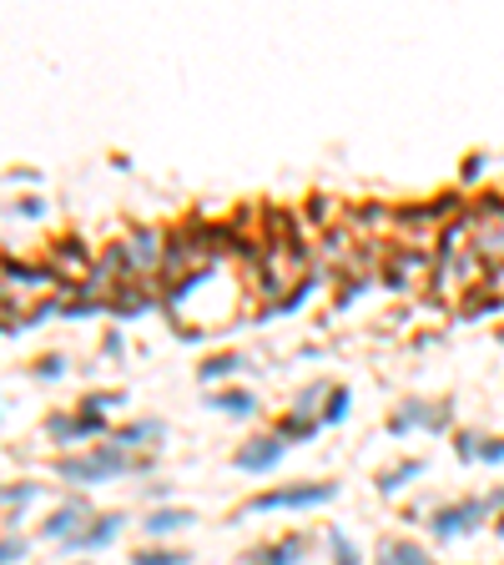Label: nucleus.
<instances>
[{
	"instance_id": "obj_1",
	"label": "nucleus",
	"mask_w": 504,
	"mask_h": 565,
	"mask_svg": "<svg viewBox=\"0 0 504 565\" xmlns=\"http://www.w3.org/2000/svg\"><path fill=\"white\" fill-rule=\"evenodd\" d=\"M146 459H132L121 445H101L91 455H66L56 459V475L72 485H101V480H121V475H142Z\"/></svg>"
},
{
	"instance_id": "obj_2",
	"label": "nucleus",
	"mask_w": 504,
	"mask_h": 565,
	"mask_svg": "<svg viewBox=\"0 0 504 565\" xmlns=\"http://www.w3.org/2000/svg\"><path fill=\"white\" fill-rule=\"evenodd\" d=\"M338 500V485L333 480H303V485H283V490H263L252 495L242 515H277V510H318V506H333Z\"/></svg>"
},
{
	"instance_id": "obj_3",
	"label": "nucleus",
	"mask_w": 504,
	"mask_h": 565,
	"mask_svg": "<svg viewBox=\"0 0 504 565\" xmlns=\"http://www.w3.org/2000/svg\"><path fill=\"white\" fill-rule=\"evenodd\" d=\"M500 506L504 510V490L500 495H469V500H449V506H439L429 515V535L434 541H459V535H469V530H480L484 515Z\"/></svg>"
},
{
	"instance_id": "obj_4",
	"label": "nucleus",
	"mask_w": 504,
	"mask_h": 565,
	"mask_svg": "<svg viewBox=\"0 0 504 565\" xmlns=\"http://www.w3.org/2000/svg\"><path fill=\"white\" fill-rule=\"evenodd\" d=\"M414 430H429V434H445L449 430V404H424V399H404L388 420V434H414Z\"/></svg>"
},
{
	"instance_id": "obj_5",
	"label": "nucleus",
	"mask_w": 504,
	"mask_h": 565,
	"mask_svg": "<svg viewBox=\"0 0 504 565\" xmlns=\"http://www.w3.org/2000/svg\"><path fill=\"white\" fill-rule=\"evenodd\" d=\"M283 455H288V439H283V434H263V439H248V445L232 455V465H238L242 475H267V469L283 465Z\"/></svg>"
},
{
	"instance_id": "obj_6",
	"label": "nucleus",
	"mask_w": 504,
	"mask_h": 565,
	"mask_svg": "<svg viewBox=\"0 0 504 565\" xmlns=\"http://www.w3.org/2000/svg\"><path fill=\"white\" fill-rule=\"evenodd\" d=\"M91 520H97V515H91V506H86V500H66V506H61L56 515L41 525V535H46V541H56L61 551H66V545H72L86 525H91Z\"/></svg>"
},
{
	"instance_id": "obj_7",
	"label": "nucleus",
	"mask_w": 504,
	"mask_h": 565,
	"mask_svg": "<svg viewBox=\"0 0 504 565\" xmlns=\"http://www.w3.org/2000/svg\"><path fill=\"white\" fill-rule=\"evenodd\" d=\"M46 434L51 439H61V445H72V439H91V434H107V414H51L46 420Z\"/></svg>"
},
{
	"instance_id": "obj_8",
	"label": "nucleus",
	"mask_w": 504,
	"mask_h": 565,
	"mask_svg": "<svg viewBox=\"0 0 504 565\" xmlns=\"http://www.w3.org/2000/svg\"><path fill=\"white\" fill-rule=\"evenodd\" d=\"M121 530H127V515H121V510H107V515L91 520V525H86L81 535H76V541L66 545V551H107V545L117 541Z\"/></svg>"
},
{
	"instance_id": "obj_9",
	"label": "nucleus",
	"mask_w": 504,
	"mask_h": 565,
	"mask_svg": "<svg viewBox=\"0 0 504 565\" xmlns=\"http://www.w3.org/2000/svg\"><path fill=\"white\" fill-rule=\"evenodd\" d=\"M187 525H197V515L193 510H182V506H162L142 520V530L152 535V541H167V535H177V530H187Z\"/></svg>"
},
{
	"instance_id": "obj_10",
	"label": "nucleus",
	"mask_w": 504,
	"mask_h": 565,
	"mask_svg": "<svg viewBox=\"0 0 504 565\" xmlns=\"http://www.w3.org/2000/svg\"><path fill=\"white\" fill-rule=\"evenodd\" d=\"M303 555H308V541L303 535H288V541L277 545H263V551H252L248 565H303Z\"/></svg>"
},
{
	"instance_id": "obj_11",
	"label": "nucleus",
	"mask_w": 504,
	"mask_h": 565,
	"mask_svg": "<svg viewBox=\"0 0 504 565\" xmlns=\"http://www.w3.org/2000/svg\"><path fill=\"white\" fill-rule=\"evenodd\" d=\"M379 565H439L419 541H379Z\"/></svg>"
},
{
	"instance_id": "obj_12",
	"label": "nucleus",
	"mask_w": 504,
	"mask_h": 565,
	"mask_svg": "<svg viewBox=\"0 0 504 565\" xmlns=\"http://www.w3.org/2000/svg\"><path fill=\"white\" fill-rule=\"evenodd\" d=\"M207 410L228 414V420H252V414H258V399H252L248 389H217V394L207 399Z\"/></svg>"
},
{
	"instance_id": "obj_13",
	"label": "nucleus",
	"mask_w": 504,
	"mask_h": 565,
	"mask_svg": "<svg viewBox=\"0 0 504 565\" xmlns=\"http://www.w3.org/2000/svg\"><path fill=\"white\" fill-rule=\"evenodd\" d=\"M162 434H167V424H162V420H132V424H121L111 445L132 449V445H152V439H162Z\"/></svg>"
},
{
	"instance_id": "obj_14",
	"label": "nucleus",
	"mask_w": 504,
	"mask_h": 565,
	"mask_svg": "<svg viewBox=\"0 0 504 565\" xmlns=\"http://www.w3.org/2000/svg\"><path fill=\"white\" fill-rule=\"evenodd\" d=\"M238 369H248V359H242V354H212V359H202L197 379H202V384H217V379H232Z\"/></svg>"
},
{
	"instance_id": "obj_15",
	"label": "nucleus",
	"mask_w": 504,
	"mask_h": 565,
	"mask_svg": "<svg viewBox=\"0 0 504 565\" xmlns=\"http://www.w3.org/2000/svg\"><path fill=\"white\" fill-rule=\"evenodd\" d=\"M419 475H424V459H404V465H394L388 475H379V490H384V495H398L408 480H419Z\"/></svg>"
},
{
	"instance_id": "obj_16",
	"label": "nucleus",
	"mask_w": 504,
	"mask_h": 565,
	"mask_svg": "<svg viewBox=\"0 0 504 565\" xmlns=\"http://www.w3.org/2000/svg\"><path fill=\"white\" fill-rule=\"evenodd\" d=\"M193 555L187 551H172V545H146V551L132 555V565H187Z\"/></svg>"
},
{
	"instance_id": "obj_17",
	"label": "nucleus",
	"mask_w": 504,
	"mask_h": 565,
	"mask_svg": "<svg viewBox=\"0 0 504 565\" xmlns=\"http://www.w3.org/2000/svg\"><path fill=\"white\" fill-rule=\"evenodd\" d=\"M328 555H333V565H363L359 545H353L343 530H328Z\"/></svg>"
},
{
	"instance_id": "obj_18",
	"label": "nucleus",
	"mask_w": 504,
	"mask_h": 565,
	"mask_svg": "<svg viewBox=\"0 0 504 565\" xmlns=\"http://www.w3.org/2000/svg\"><path fill=\"white\" fill-rule=\"evenodd\" d=\"M36 485L31 480H21V485H6V515H11V525H15V510H25L31 506V500H36Z\"/></svg>"
},
{
	"instance_id": "obj_19",
	"label": "nucleus",
	"mask_w": 504,
	"mask_h": 565,
	"mask_svg": "<svg viewBox=\"0 0 504 565\" xmlns=\"http://www.w3.org/2000/svg\"><path fill=\"white\" fill-rule=\"evenodd\" d=\"M349 404H353L349 389H333V394H328V410H324V424H343L349 420Z\"/></svg>"
},
{
	"instance_id": "obj_20",
	"label": "nucleus",
	"mask_w": 504,
	"mask_h": 565,
	"mask_svg": "<svg viewBox=\"0 0 504 565\" xmlns=\"http://www.w3.org/2000/svg\"><path fill=\"white\" fill-rule=\"evenodd\" d=\"M313 283H318V278H303V283H293V293H288V298H283V303H277L273 313H293V308H298V303H308V298H313Z\"/></svg>"
},
{
	"instance_id": "obj_21",
	"label": "nucleus",
	"mask_w": 504,
	"mask_h": 565,
	"mask_svg": "<svg viewBox=\"0 0 504 565\" xmlns=\"http://www.w3.org/2000/svg\"><path fill=\"white\" fill-rule=\"evenodd\" d=\"M6 278L11 283H51L46 268H21V263H6Z\"/></svg>"
},
{
	"instance_id": "obj_22",
	"label": "nucleus",
	"mask_w": 504,
	"mask_h": 565,
	"mask_svg": "<svg viewBox=\"0 0 504 565\" xmlns=\"http://www.w3.org/2000/svg\"><path fill=\"white\" fill-rule=\"evenodd\" d=\"M313 434H318V420H298V414L283 420V439H313Z\"/></svg>"
},
{
	"instance_id": "obj_23",
	"label": "nucleus",
	"mask_w": 504,
	"mask_h": 565,
	"mask_svg": "<svg viewBox=\"0 0 504 565\" xmlns=\"http://www.w3.org/2000/svg\"><path fill=\"white\" fill-rule=\"evenodd\" d=\"M66 369H72V363H66V354H46V359L36 363V379H61Z\"/></svg>"
},
{
	"instance_id": "obj_24",
	"label": "nucleus",
	"mask_w": 504,
	"mask_h": 565,
	"mask_svg": "<svg viewBox=\"0 0 504 565\" xmlns=\"http://www.w3.org/2000/svg\"><path fill=\"white\" fill-rule=\"evenodd\" d=\"M480 449H484L480 434H459V439H454V455L464 459V465H469V459H480Z\"/></svg>"
},
{
	"instance_id": "obj_25",
	"label": "nucleus",
	"mask_w": 504,
	"mask_h": 565,
	"mask_svg": "<svg viewBox=\"0 0 504 565\" xmlns=\"http://www.w3.org/2000/svg\"><path fill=\"white\" fill-rule=\"evenodd\" d=\"M121 399H127V394H121V389H107V394H91V399H86L81 410H91V414H107L111 404H121Z\"/></svg>"
},
{
	"instance_id": "obj_26",
	"label": "nucleus",
	"mask_w": 504,
	"mask_h": 565,
	"mask_svg": "<svg viewBox=\"0 0 504 565\" xmlns=\"http://www.w3.org/2000/svg\"><path fill=\"white\" fill-rule=\"evenodd\" d=\"M21 561H25V541L6 535V545H0V565H21Z\"/></svg>"
},
{
	"instance_id": "obj_27",
	"label": "nucleus",
	"mask_w": 504,
	"mask_h": 565,
	"mask_svg": "<svg viewBox=\"0 0 504 565\" xmlns=\"http://www.w3.org/2000/svg\"><path fill=\"white\" fill-rule=\"evenodd\" d=\"M41 213H46V203H41V197H21V203H15V217H31V222H36Z\"/></svg>"
},
{
	"instance_id": "obj_28",
	"label": "nucleus",
	"mask_w": 504,
	"mask_h": 565,
	"mask_svg": "<svg viewBox=\"0 0 504 565\" xmlns=\"http://www.w3.org/2000/svg\"><path fill=\"white\" fill-rule=\"evenodd\" d=\"M480 459H484V465H504V439H484Z\"/></svg>"
},
{
	"instance_id": "obj_29",
	"label": "nucleus",
	"mask_w": 504,
	"mask_h": 565,
	"mask_svg": "<svg viewBox=\"0 0 504 565\" xmlns=\"http://www.w3.org/2000/svg\"><path fill=\"white\" fill-rule=\"evenodd\" d=\"M494 535H500V541H504V510H500V525H494Z\"/></svg>"
}]
</instances>
